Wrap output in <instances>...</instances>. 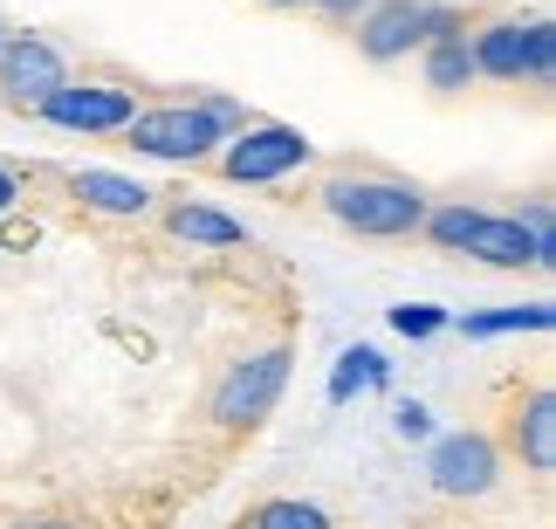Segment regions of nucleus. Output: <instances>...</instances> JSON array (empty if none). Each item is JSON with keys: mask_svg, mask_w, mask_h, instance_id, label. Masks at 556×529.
I'll use <instances>...</instances> for the list:
<instances>
[{"mask_svg": "<svg viewBox=\"0 0 556 529\" xmlns=\"http://www.w3.org/2000/svg\"><path fill=\"white\" fill-rule=\"evenodd\" d=\"M316 206L357 241H405V235H419V221H426L433 200L399 173H357V165H344V173L324 179Z\"/></svg>", "mask_w": 556, "mask_h": 529, "instance_id": "obj_1", "label": "nucleus"}, {"mask_svg": "<svg viewBox=\"0 0 556 529\" xmlns=\"http://www.w3.org/2000/svg\"><path fill=\"white\" fill-rule=\"evenodd\" d=\"M467 55H475V76L495 83H549L556 76V28L543 14H502L488 28L467 35Z\"/></svg>", "mask_w": 556, "mask_h": 529, "instance_id": "obj_2", "label": "nucleus"}, {"mask_svg": "<svg viewBox=\"0 0 556 529\" xmlns=\"http://www.w3.org/2000/svg\"><path fill=\"white\" fill-rule=\"evenodd\" d=\"M138 159H159V165H206L220 152V131L206 124V111L192 97H165V103H138V117L117 131Z\"/></svg>", "mask_w": 556, "mask_h": 529, "instance_id": "obj_3", "label": "nucleus"}, {"mask_svg": "<svg viewBox=\"0 0 556 529\" xmlns=\"http://www.w3.org/2000/svg\"><path fill=\"white\" fill-rule=\"evenodd\" d=\"M351 28H357V55L365 62H399V55H413V49H426V41H440V35H460L467 14L460 8H433V0H371Z\"/></svg>", "mask_w": 556, "mask_h": 529, "instance_id": "obj_4", "label": "nucleus"}, {"mask_svg": "<svg viewBox=\"0 0 556 529\" xmlns=\"http://www.w3.org/2000/svg\"><path fill=\"white\" fill-rule=\"evenodd\" d=\"M309 159H316V144L295 131V124H262V117H254L248 131L220 138V152H213L206 165H213L227 186H275V179L303 173Z\"/></svg>", "mask_w": 556, "mask_h": 529, "instance_id": "obj_5", "label": "nucleus"}, {"mask_svg": "<svg viewBox=\"0 0 556 529\" xmlns=\"http://www.w3.org/2000/svg\"><path fill=\"white\" fill-rule=\"evenodd\" d=\"M289 344H268V351H248L241 365H227V378L213 386V427L220 433H254L262 419L275 413V399H282V386H289Z\"/></svg>", "mask_w": 556, "mask_h": 529, "instance_id": "obj_6", "label": "nucleus"}, {"mask_svg": "<svg viewBox=\"0 0 556 529\" xmlns=\"http://www.w3.org/2000/svg\"><path fill=\"white\" fill-rule=\"evenodd\" d=\"M35 117L55 124V131H70V138H117L124 124L138 117V90L131 83H103V76H70Z\"/></svg>", "mask_w": 556, "mask_h": 529, "instance_id": "obj_7", "label": "nucleus"}, {"mask_svg": "<svg viewBox=\"0 0 556 529\" xmlns=\"http://www.w3.org/2000/svg\"><path fill=\"white\" fill-rule=\"evenodd\" d=\"M62 83H70V55L49 35H8L0 41V103L8 111H41Z\"/></svg>", "mask_w": 556, "mask_h": 529, "instance_id": "obj_8", "label": "nucleus"}, {"mask_svg": "<svg viewBox=\"0 0 556 529\" xmlns=\"http://www.w3.org/2000/svg\"><path fill=\"white\" fill-rule=\"evenodd\" d=\"M426 481L446 502H481V495L502 489V448L488 433H446L426 454Z\"/></svg>", "mask_w": 556, "mask_h": 529, "instance_id": "obj_9", "label": "nucleus"}, {"mask_svg": "<svg viewBox=\"0 0 556 529\" xmlns=\"http://www.w3.org/2000/svg\"><path fill=\"white\" fill-rule=\"evenodd\" d=\"M495 448H508L529 475H549L556 468V392L543 386V378L508 386V399H502V440H495Z\"/></svg>", "mask_w": 556, "mask_h": 529, "instance_id": "obj_10", "label": "nucleus"}, {"mask_svg": "<svg viewBox=\"0 0 556 529\" xmlns=\"http://www.w3.org/2000/svg\"><path fill=\"white\" fill-rule=\"evenodd\" d=\"M460 255H475L481 268H549L556 248L536 241L516 214H475V227H467Z\"/></svg>", "mask_w": 556, "mask_h": 529, "instance_id": "obj_11", "label": "nucleus"}, {"mask_svg": "<svg viewBox=\"0 0 556 529\" xmlns=\"http://www.w3.org/2000/svg\"><path fill=\"white\" fill-rule=\"evenodd\" d=\"M70 193L103 221H144L165 193H152L144 179H124V173H70Z\"/></svg>", "mask_w": 556, "mask_h": 529, "instance_id": "obj_12", "label": "nucleus"}, {"mask_svg": "<svg viewBox=\"0 0 556 529\" xmlns=\"http://www.w3.org/2000/svg\"><path fill=\"white\" fill-rule=\"evenodd\" d=\"M165 235L192 241V248H241L248 227L233 214H220V206H206V200H165Z\"/></svg>", "mask_w": 556, "mask_h": 529, "instance_id": "obj_13", "label": "nucleus"}, {"mask_svg": "<svg viewBox=\"0 0 556 529\" xmlns=\"http://www.w3.org/2000/svg\"><path fill=\"white\" fill-rule=\"evenodd\" d=\"M419 70H426V90L433 97H460L475 83V55H467V28L460 35H440L419 49Z\"/></svg>", "mask_w": 556, "mask_h": 529, "instance_id": "obj_14", "label": "nucleus"}, {"mask_svg": "<svg viewBox=\"0 0 556 529\" xmlns=\"http://www.w3.org/2000/svg\"><path fill=\"white\" fill-rule=\"evenodd\" d=\"M233 529H337V522H330V509H316L303 495H268V502H254V509H241Z\"/></svg>", "mask_w": 556, "mask_h": 529, "instance_id": "obj_15", "label": "nucleus"}, {"mask_svg": "<svg viewBox=\"0 0 556 529\" xmlns=\"http://www.w3.org/2000/svg\"><path fill=\"white\" fill-rule=\"evenodd\" d=\"M508 330H549V303H516V310L460 316V337H508Z\"/></svg>", "mask_w": 556, "mask_h": 529, "instance_id": "obj_16", "label": "nucleus"}, {"mask_svg": "<svg viewBox=\"0 0 556 529\" xmlns=\"http://www.w3.org/2000/svg\"><path fill=\"white\" fill-rule=\"evenodd\" d=\"M378 378H384V357L378 351H344V371H337L330 399H351V386H378Z\"/></svg>", "mask_w": 556, "mask_h": 529, "instance_id": "obj_17", "label": "nucleus"}, {"mask_svg": "<svg viewBox=\"0 0 556 529\" xmlns=\"http://www.w3.org/2000/svg\"><path fill=\"white\" fill-rule=\"evenodd\" d=\"M392 324H399L405 337H433L446 316H440V310H426V303H405V310H392Z\"/></svg>", "mask_w": 556, "mask_h": 529, "instance_id": "obj_18", "label": "nucleus"}, {"mask_svg": "<svg viewBox=\"0 0 556 529\" xmlns=\"http://www.w3.org/2000/svg\"><path fill=\"white\" fill-rule=\"evenodd\" d=\"M309 8L324 14V21H337V28H351V21H357V14L371 8V0H309Z\"/></svg>", "mask_w": 556, "mask_h": 529, "instance_id": "obj_19", "label": "nucleus"}, {"mask_svg": "<svg viewBox=\"0 0 556 529\" xmlns=\"http://www.w3.org/2000/svg\"><path fill=\"white\" fill-rule=\"evenodd\" d=\"M392 419H399V433H405V440H419V433H426V406H399Z\"/></svg>", "mask_w": 556, "mask_h": 529, "instance_id": "obj_20", "label": "nucleus"}, {"mask_svg": "<svg viewBox=\"0 0 556 529\" xmlns=\"http://www.w3.org/2000/svg\"><path fill=\"white\" fill-rule=\"evenodd\" d=\"M14 200H21V179L8 173V165H0V214H8V206H14Z\"/></svg>", "mask_w": 556, "mask_h": 529, "instance_id": "obj_21", "label": "nucleus"}, {"mask_svg": "<svg viewBox=\"0 0 556 529\" xmlns=\"http://www.w3.org/2000/svg\"><path fill=\"white\" fill-rule=\"evenodd\" d=\"M21 529H90L83 516H41V522H21Z\"/></svg>", "mask_w": 556, "mask_h": 529, "instance_id": "obj_22", "label": "nucleus"}, {"mask_svg": "<svg viewBox=\"0 0 556 529\" xmlns=\"http://www.w3.org/2000/svg\"><path fill=\"white\" fill-rule=\"evenodd\" d=\"M262 8H303V0H262Z\"/></svg>", "mask_w": 556, "mask_h": 529, "instance_id": "obj_23", "label": "nucleus"}, {"mask_svg": "<svg viewBox=\"0 0 556 529\" xmlns=\"http://www.w3.org/2000/svg\"><path fill=\"white\" fill-rule=\"evenodd\" d=\"M8 35H14V28H8V21H0V41H8Z\"/></svg>", "mask_w": 556, "mask_h": 529, "instance_id": "obj_24", "label": "nucleus"}]
</instances>
